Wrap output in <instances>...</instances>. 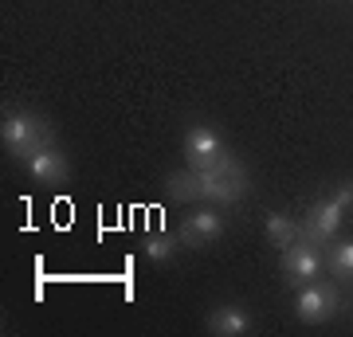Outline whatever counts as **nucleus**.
<instances>
[{
	"instance_id": "1",
	"label": "nucleus",
	"mask_w": 353,
	"mask_h": 337,
	"mask_svg": "<svg viewBox=\"0 0 353 337\" xmlns=\"http://www.w3.org/2000/svg\"><path fill=\"white\" fill-rule=\"evenodd\" d=\"M0 141H4V150L12 153L16 161H24V157H32L43 145H55V130H51L48 118H39L36 110L20 106V110H4Z\"/></svg>"
},
{
	"instance_id": "11",
	"label": "nucleus",
	"mask_w": 353,
	"mask_h": 337,
	"mask_svg": "<svg viewBox=\"0 0 353 337\" xmlns=\"http://www.w3.org/2000/svg\"><path fill=\"white\" fill-rule=\"evenodd\" d=\"M263 227H267V239H271L279 251L290 247L294 239L303 236V224H299V220H290L287 212H267L263 216Z\"/></svg>"
},
{
	"instance_id": "10",
	"label": "nucleus",
	"mask_w": 353,
	"mask_h": 337,
	"mask_svg": "<svg viewBox=\"0 0 353 337\" xmlns=\"http://www.w3.org/2000/svg\"><path fill=\"white\" fill-rule=\"evenodd\" d=\"M165 196L176 200V204H201V173H192L189 165L181 173L165 176Z\"/></svg>"
},
{
	"instance_id": "8",
	"label": "nucleus",
	"mask_w": 353,
	"mask_h": 337,
	"mask_svg": "<svg viewBox=\"0 0 353 337\" xmlns=\"http://www.w3.org/2000/svg\"><path fill=\"white\" fill-rule=\"evenodd\" d=\"M20 165H24L28 176H32V181H39V185H63L67 176H71V165H67L63 150H59V141H55V145L36 150L32 157H24Z\"/></svg>"
},
{
	"instance_id": "2",
	"label": "nucleus",
	"mask_w": 353,
	"mask_h": 337,
	"mask_svg": "<svg viewBox=\"0 0 353 337\" xmlns=\"http://www.w3.org/2000/svg\"><path fill=\"white\" fill-rule=\"evenodd\" d=\"M252 188V176L240 165V157L228 153L220 165H212L208 173H201V204H240Z\"/></svg>"
},
{
	"instance_id": "14",
	"label": "nucleus",
	"mask_w": 353,
	"mask_h": 337,
	"mask_svg": "<svg viewBox=\"0 0 353 337\" xmlns=\"http://www.w3.org/2000/svg\"><path fill=\"white\" fill-rule=\"evenodd\" d=\"M330 196H334V200L341 204V208L350 212V208H353V176H345V181H338V185L330 188Z\"/></svg>"
},
{
	"instance_id": "9",
	"label": "nucleus",
	"mask_w": 353,
	"mask_h": 337,
	"mask_svg": "<svg viewBox=\"0 0 353 337\" xmlns=\"http://www.w3.org/2000/svg\"><path fill=\"white\" fill-rule=\"evenodd\" d=\"M252 329H255V318L240 302H220V306L208 310V334H216V337H243Z\"/></svg>"
},
{
	"instance_id": "12",
	"label": "nucleus",
	"mask_w": 353,
	"mask_h": 337,
	"mask_svg": "<svg viewBox=\"0 0 353 337\" xmlns=\"http://www.w3.org/2000/svg\"><path fill=\"white\" fill-rule=\"evenodd\" d=\"M176 247H181V236H173V232H150L145 243H141L150 263H169L176 255Z\"/></svg>"
},
{
	"instance_id": "4",
	"label": "nucleus",
	"mask_w": 353,
	"mask_h": 337,
	"mask_svg": "<svg viewBox=\"0 0 353 337\" xmlns=\"http://www.w3.org/2000/svg\"><path fill=\"white\" fill-rule=\"evenodd\" d=\"M181 153H185V165H189L192 173H208L212 165H220L228 157L220 134L208 130V125H201V122H189L185 141H181Z\"/></svg>"
},
{
	"instance_id": "7",
	"label": "nucleus",
	"mask_w": 353,
	"mask_h": 337,
	"mask_svg": "<svg viewBox=\"0 0 353 337\" xmlns=\"http://www.w3.org/2000/svg\"><path fill=\"white\" fill-rule=\"evenodd\" d=\"M176 236H181V243L185 247H208V243H216V239L224 236V216L216 212V208H208V204H196L192 212H185V220H181V227H176Z\"/></svg>"
},
{
	"instance_id": "6",
	"label": "nucleus",
	"mask_w": 353,
	"mask_h": 337,
	"mask_svg": "<svg viewBox=\"0 0 353 337\" xmlns=\"http://www.w3.org/2000/svg\"><path fill=\"white\" fill-rule=\"evenodd\" d=\"M322 247H314V243H306L303 236L294 239L290 247L279 251V267H283V278L287 283H294V287H303V283H314L318 275H322Z\"/></svg>"
},
{
	"instance_id": "13",
	"label": "nucleus",
	"mask_w": 353,
	"mask_h": 337,
	"mask_svg": "<svg viewBox=\"0 0 353 337\" xmlns=\"http://www.w3.org/2000/svg\"><path fill=\"white\" fill-rule=\"evenodd\" d=\"M326 267H330V275H334V278H341V283H353V239L326 247Z\"/></svg>"
},
{
	"instance_id": "5",
	"label": "nucleus",
	"mask_w": 353,
	"mask_h": 337,
	"mask_svg": "<svg viewBox=\"0 0 353 337\" xmlns=\"http://www.w3.org/2000/svg\"><path fill=\"white\" fill-rule=\"evenodd\" d=\"M341 224H345V208H341L338 200L326 192L322 200H314V204H310V212H306V220H303V239L326 251L330 239L338 236Z\"/></svg>"
},
{
	"instance_id": "3",
	"label": "nucleus",
	"mask_w": 353,
	"mask_h": 337,
	"mask_svg": "<svg viewBox=\"0 0 353 337\" xmlns=\"http://www.w3.org/2000/svg\"><path fill=\"white\" fill-rule=\"evenodd\" d=\"M341 310V290L334 283H303L299 287V298H294V314L303 325H322L330 322L334 314Z\"/></svg>"
}]
</instances>
